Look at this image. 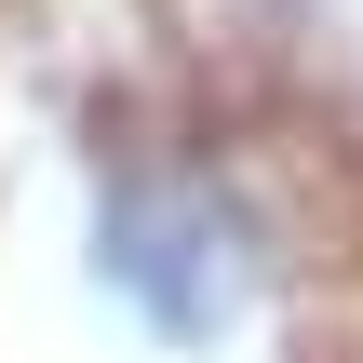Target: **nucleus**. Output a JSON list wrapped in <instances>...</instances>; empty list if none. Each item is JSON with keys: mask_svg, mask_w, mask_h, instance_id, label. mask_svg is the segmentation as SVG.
I'll list each match as a JSON object with an SVG mask.
<instances>
[{"mask_svg": "<svg viewBox=\"0 0 363 363\" xmlns=\"http://www.w3.org/2000/svg\"><path fill=\"white\" fill-rule=\"evenodd\" d=\"M81 256L94 296L175 363H216L269 337V310L296 296V229L269 202V175L202 135V121H121L81 162Z\"/></svg>", "mask_w": 363, "mask_h": 363, "instance_id": "nucleus-1", "label": "nucleus"}, {"mask_svg": "<svg viewBox=\"0 0 363 363\" xmlns=\"http://www.w3.org/2000/svg\"><path fill=\"white\" fill-rule=\"evenodd\" d=\"M337 363H363V323H350V337H337Z\"/></svg>", "mask_w": 363, "mask_h": 363, "instance_id": "nucleus-2", "label": "nucleus"}]
</instances>
